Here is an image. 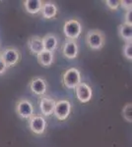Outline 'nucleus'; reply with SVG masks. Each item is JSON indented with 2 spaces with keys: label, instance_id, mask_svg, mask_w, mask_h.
Wrapping results in <instances>:
<instances>
[{
  "label": "nucleus",
  "instance_id": "obj_2",
  "mask_svg": "<svg viewBox=\"0 0 132 147\" xmlns=\"http://www.w3.org/2000/svg\"><path fill=\"white\" fill-rule=\"evenodd\" d=\"M62 82L64 86L69 89H75L82 82L81 73L77 68H69L62 76Z\"/></svg>",
  "mask_w": 132,
  "mask_h": 147
},
{
  "label": "nucleus",
  "instance_id": "obj_10",
  "mask_svg": "<svg viewBox=\"0 0 132 147\" xmlns=\"http://www.w3.org/2000/svg\"><path fill=\"white\" fill-rule=\"evenodd\" d=\"M62 53L65 58L67 59H75L78 56L79 53V47L75 40L66 39L62 46Z\"/></svg>",
  "mask_w": 132,
  "mask_h": 147
},
{
  "label": "nucleus",
  "instance_id": "obj_3",
  "mask_svg": "<svg viewBox=\"0 0 132 147\" xmlns=\"http://www.w3.org/2000/svg\"><path fill=\"white\" fill-rule=\"evenodd\" d=\"M63 34L66 39L75 40L80 37L82 34V25L76 19H71L64 23L63 26Z\"/></svg>",
  "mask_w": 132,
  "mask_h": 147
},
{
  "label": "nucleus",
  "instance_id": "obj_12",
  "mask_svg": "<svg viewBox=\"0 0 132 147\" xmlns=\"http://www.w3.org/2000/svg\"><path fill=\"white\" fill-rule=\"evenodd\" d=\"M28 48L31 53L34 55H38L40 52L44 51V43H42V37L34 35L28 40Z\"/></svg>",
  "mask_w": 132,
  "mask_h": 147
},
{
  "label": "nucleus",
  "instance_id": "obj_19",
  "mask_svg": "<svg viewBox=\"0 0 132 147\" xmlns=\"http://www.w3.org/2000/svg\"><path fill=\"white\" fill-rule=\"evenodd\" d=\"M122 53L127 60H132V42H125L123 48H122Z\"/></svg>",
  "mask_w": 132,
  "mask_h": 147
},
{
  "label": "nucleus",
  "instance_id": "obj_6",
  "mask_svg": "<svg viewBox=\"0 0 132 147\" xmlns=\"http://www.w3.org/2000/svg\"><path fill=\"white\" fill-rule=\"evenodd\" d=\"M0 57L4 61L7 68H11L20 61L21 54L15 47H7L0 53Z\"/></svg>",
  "mask_w": 132,
  "mask_h": 147
},
{
  "label": "nucleus",
  "instance_id": "obj_18",
  "mask_svg": "<svg viewBox=\"0 0 132 147\" xmlns=\"http://www.w3.org/2000/svg\"><path fill=\"white\" fill-rule=\"evenodd\" d=\"M122 117L128 123L132 122V104L127 103L122 109Z\"/></svg>",
  "mask_w": 132,
  "mask_h": 147
},
{
  "label": "nucleus",
  "instance_id": "obj_14",
  "mask_svg": "<svg viewBox=\"0 0 132 147\" xmlns=\"http://www.w3.org/2000/svg\"><path fill=\"white\" fill-rule=\"evenodd\" d=\"M57 11H58V9H57V6L54 2L47 1L44 2V4H42V8L40 12H42V15L44 19L50 20V19L56 17Z\"/></svg>",
  "mask_w": 132,
  "mask_h": 147
},
{
  "label": "nucleus",
  "instance_id": "obj_8",
  "mask_svg": "<svg viewBox=\"0 0 132 147\" xmlns=\"http://www.w3.org/2000/svg\"><path fill=\"white\" fill-rule=\"evenodd\" d=\"M76 97L81 103H88L92 99L93 90L91 86L86 82H81L75 88Z\"/></svg>",
  "mask_w": 132,
  "mask_h": 147
},
{
  "label": "nucleus",
  "instance_id": "obj_9",
  "mask_svg": "<svg viewBox=\"0 0 132 147\" xmlns=\"http://www.w3.org/2000/svg\"><path fill=\"white\" fill-rule=\"evenodd\" d=\"M29 87H30L31 91H32L34 94L44 96V94L47 93V80L40 77L34 78L30 82V84H29Z\"/></svg>",
  "mask_w": 132,
  "mask_h": 147
},
{
  "label": "nucleus",
  "instance_id": "obj_5",
  "mask_svg": "<svg viewBox=\"0 0 132 147\" xmlns=\"http://www.w3.org/2000/svg\"><path fill=\"white\" fill-rule=\"evenodd\" d=\"M72 105L69 100L66 99H61L55 102L53 115L56 117L57 120L59 121H65L69 117L71 113Z\"/></svg>",
  "mask_w": 132,
  "mask_h": 147
},
{
  "label": "nucleus",
  "instance_id": "obj_23",
  "mask_svg": "<svg viewBox=\"0 0 132 147\" xmlns=\"http://www.w3.org/2000/svg\"><path fill=\"white\" fill-rule=\"evenodd\" d=\"M7 69H8V68H7V66L5 65V63H4V61L2 60L1 57H0V76L3 75V74L6 72Z\"/></svg>",
  "mask_w": 132,
  "mask_h": 147
},
{
  "label": "nucleus",
  "instance_id": "obj_13",
  "mask_svg": "<svg viewBox=\"0 0 132 147\" xmlns=\"http://www.w3.org/2000/svg\"><path fill=\"white\" fill-rule=\"evenodd\" d=\"M42 43H44V50L53 53L58 47V37L54 34H47L42 37Z\"/></svg>",
  "mask_w": 132,
  "mask_h": 147
},
{
  "label": "nucleus",
  "instance_id": "obj_7",
  "mask_svg": "<svg viewBox=\"0 0 132 147\" xmlns=\"http://www.w3.org/2000/svg\"><path fill=\"white\" fill-rule=\"evenodd\" d=\"M29 129L35 134H42L47 129V120L42 115H34L28 121Z\"/></svg>",
  "mask_w": 132,
  "mask_h": 147
},
{
  "label": "nucleus",
  "instance_id": "obj_22",
  "mask_svg": "<svg viewBox=\"0 0 132 147\" xmlns=\"http://www.w3.org/2000/svg\"><path fill=\"white\" fill-rule=\"evenodd\" d=\"M120 6L123 9H125L126 11L132 10V1H131V0H121V1H120Z\"/></svg>",
  "mask_w": 132,
  "mask_h": 147
},
{
  "label": "nucleus",
  "instance_id": "obj_20",
  "mask_svg": "<svg viewBox=\"0 0 132 147\" xmlns=\"http://www.w3.org/2000/svg\"><path fill=\"white\" fill-rule=\"evenodd\" d=\"M105 5L110 10H116L120 6V1L119 0H105Z\"/></svg>",
  "mask_w": 132,
  "mask_h": 147
},
{
  "label": "nucleus",
  "instance_id": "obj_11",
  "mask_svg": "<svg viewBox=\"0 0 132 147\" xmlns=\"http://www.w3.org/2000/svg\"><path fill=\"white\" fill-rule=\"evenodd\" d=\"M55 101L53 98H50L47 96H42L40 100V109L44 117H49V116L53 114Z\"/></svg>",
  "mask_w": 132,
  "mask_h": 147
},
{
  "label": "nucleus",
  "instance_id": "obj_21",
  "mask_svg": "<svg viewBox=\"0 0 132 147\" xmlns=\"http://www.w3.org/2000/svg\"><path fill=\"white\" fill-rule=\"evenodd\" d=\"M123 24H125V25H127V26H130V27H132V10L126 11Z\"/></svg>",
  "mask_w": 132,
  "mask_h": 147
},
{
  "label": "nucleus",
  "instance_id": "obj_1",
  "mask_svg": "<svg viewBox=\"0 0 132 147\" xmlns=\"http://www.w3.org/2000/svg\"><path fill=\"white\" fill-rule=\"evenodd\" d=\"M87 45L93 50H100L105 46V35L101 30H90L86 34Z\"/></svg>",
  "mask_w": 132,
  "mask_h": 147
},
{
  "label": "nucleus",
  "instance_id": "obj_15",
  "mask_svg": "<svg viewBox=\"0 0 132 147\" xmlns=\"http://www.w3.org/2000/svg\"><path fill=\"white\" fill-rule=\"evenodd\" d=\"M23 3L24 7H25V10L29 14L37 15V14H39L42 11L44 2L42 0H25Z\"/></svg>",
  "mask_w": 132,
  "mask_h": 147
},
{
  "label": "nucleus",
  "instance_id": "obj_16",
  "mask_svg": "<svg viewBox=\"0 0 132 147\" xmlns=\"http://www.w3.org/2000/svg\"><path fill=\"white\" fill-rule=\"evenodd\" d=\"M37 59L40 66H42V67H49L54 61V55L52 52L44 50L42 52H40V54H38Z\"/></svg>",
  "mask_w": 132,
  "mask_h": 147
},
{
  "label": "nucleus",
  "instance_id": "obj_17",
  "mask_svg": "<svg viewBox=\"0 0 132 147\" xmlns=\"http://www.w3.org/2000/svg\"><path fill=\"white\" fill-rule=\"evenodd\" d=\"M118 34L125 42H132V27L121 24L118 27Z\"/></svg>",
  "mask_w": 132,
  "mask_h": 147
},
{
  "label": "nucleus",
  "instance_id": "obj_4",
  "mask_svg": "<svg viewBox=\"0 0 132 147\" xmlns=\"http://www.w3.org/2000/svg\"><path fill=\"white\" fill-rule=\"evenodd\" d=\"M16 113L21 119L29 120L35 115V108L30 100L22 98L16 104Z\"/></svg>",
  "mask_w": 132,
  "mask_h": 147
}]
</instances>
